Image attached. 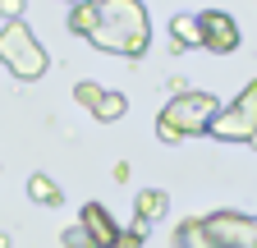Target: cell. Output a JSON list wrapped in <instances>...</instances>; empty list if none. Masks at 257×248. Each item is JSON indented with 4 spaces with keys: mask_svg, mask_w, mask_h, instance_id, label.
Listing matches in <instances>:
<instances>
[{
    "mask_svg": "<svg viewBox=\"0 0 257 248\" xmlns=\"http://www.w3.org/2000/svg\"><path fill=\"white\" fill-rule=\"evenodd\" d=\"M96 51L138 60L152 46V14L143 0H96V28L87 37Z\"/></svg>",
    "mask_w": 257,
    "mask_h": 248,
    "instance_id": "cell-1",
    "label": "cell"
},
{
    "mask_svg": "<svg viewBox=\"0 0 257 248\" xmlns=\"http://www.w3.org/2000/svg\"><path fill=\"white\" fill-rule=\"evenodd\" d=\"M216 115H220V101L211 92H179V97L161 110L156 134H161V143H179L188 134H207Z\"/></svg>",
    "mask_w": 257,
    "mask_h": 248,
    "instance_id": "cell-2",
    "label": "cell"
},
{
    "mask_svg": "<svg viewBox=\"0 0 257 248\" xmlns=\"http://www.w3.org/2000/svg\"><path fill=\"white\" fill-rule=\"evenodd\" d=\"M0 60H5L10 74H14V78H23V83L42 78V74H46V65H51L46 46L37 42V33H32L23 19H14V23L0 28Z\"/></svg>",
    "mask_w": 257,
    "mask_h": 248,
    "instance_id": "cell-3",
    "label": "cell"
},
{
    "mask_svg": "<svg viewBox=\"0 0 257 248\" xmlns=\"http://www.w3.org/2000/svg\"><path fill=\"white\" fill-rule=\"evenodd\" d=\"M207 134L220 138V143H257V78L211 119Z\"/></svg>",
    "mask_w": 257,
    "mask_h": 248,
    "instance_id": "cell-4",
    "label": "cell"
},
{
    "mask_svg": "<svg viewBox=\"0 0 257 248\" xmlns=\"http://www.w3.org/2000/svg\"><path fill=\"white\" fill-rule=\"evenodd\" d=\"M198 19H202V46H207V51H216V55L239 51V23H234L230 14H220V10H202Z\"/></svg>",
    "mask_w": 257,
    "mask_h": 248,
    "instance_id": "cell-5",
    "label": "cell"
},
{
    "mask_svg": "<svg viewBox=\"0 0 257 248\" xmlns=\"http://www.w3.org/2000/svg\"><path fill=\"white\" fill-rule=\"evenodd\" d=\"M78 225L92 234V243H96V248H115V243H119V225H115V216H110L101 202H87V207H83V216H78Z\"/></svg>",
    "mask_w": 257,
    "mask_h": 248,
    "instance_id": "cell-6",
    "label": "cell"
},
{
    "mask_svg": "<svg viewBox=\"0 0 257 248\" xmlns=\"http://www.w3.org/2000/svg\"><path fill=\"white\" fill-rule=\"evenodd\" d=\"M170 42H175V51L202 46V19L198 14H175L170 19Z\"/></svg>",
    "mask_w": 257,
    "mask_h": 248,
    "instance_id": "cell-7",
    "label": "cell"
},
{
    "mask_svg": "<svg viewBox=\"0 0 257 248\" xmlns=\"http://www.w3.org/2000/svg\"><path fill=\"white\" fill-rule=\"evenodd\" d=\"M134 211H138V221H147V225H152V221H161V216L170 211V198L161 193V189H143V193H138V202H134Z\"/></svg>",
    "mask_w": 257,
    "mask_h": 248,
    "instance_id": "cell-8",
    "label": "cell"
},
{
    "mask_svg": "<svg viewBox=\"0 0 257 248\" xmlns=\"http://www.w3.org/2000/svg\"><path fill=\"white\" fill-rule=\"evenodd\" d=\"M64 28H69L74 37H92V28H96V0H78V5L69 10V19H64Z\"/></svg>",
    "mask_w": 257,
    "mask_h": 248,
    "instance_id": "cell-9",
    "label": "cell"
},
{
    "mask_svg": "<svg viewBox=\"0 0 257 248\" xmlns=\"http://www.w3.org/2000/svg\"><path fill=\"white\" fill-rule=\"evenodd\" d=\"M28 198H32V202H42V207H60V202H64L60 184H55L51 175H32V179H28Z\"/></svg>",
    "mask_w": 257,
    "mask_h": 248,
    "instance_id": "cell-10",
    "label": "cell"
},
{
    "mask_svg": "<svg viewBox=\"0 0 257 248\" xmlns=\"http://www.w3.org/2000/svg\"><path fill=\"white\" fill-rule=\"evenodd\" d=\"M175 248H216V243H211V234H207L202 221H179V230H175Z\"/></svg>",
    "mask_w": 257,
    "mask_h": 248,
    "instance_id": "cell-11",
    "label": "cell"
},
{
    "mask_svg": "<svg viewBox=\"0 0 257 248\" xmlns=\"http://www.w3.org/2000/svg\"><path fill=\"white\" fill-rule=\"evenodd\" d=\"M128 110V101H124V92H101V101L92 106V115L101 119V124H110V119H119Z\"/></svg>",
    "mask_w": 257,
    "mask_h": 248,
    "instance_id": "cell-12",
    "label": "cell"
},
{
    "mask_svg": "<svg viewBox=\"0 0 257 248\" xmlns=\"http://www.w3.org/2000/svg\"><path fill=\"white\" fill-rule=\"evenodd\" d=\"M143 239H147V221H138V216H134V225L119 230V243H115V248H143Z\"/></svg>",
    "mask_w": 257,
    "mask_h": 248,
    "instance_id": "cell-13",
    "label": "cell"
},
{
    "mask_svg": "<svg viewBox=\"0 0 257 248\" xmlns=\"http://www.w3.org/2000/svg\"><path fill=\"white\" fill-rule=\"evenodd\" d=\"M101 92H106V87H101V83H92V78H83V83H78V87H74V97H78V101H83V106H87V110H92V106H96V101H101Z\"/></svg>",
    "mask_w": 257,
    "mask_h": 248,
    "instance_id": "cell-14",
    "label": "cell"
},
{
    "mask_svg": "<svg viewBox=\"0 0 257 248\" xmlns=\"http://www.w3.org/2000/svg\"><path fill=\"white\" fill-rule=\"evenodd\" d=\"M60 243H64V248H96V243H92V234H87L83 225H69V230L60 234Z\"/></svg>",
    "mask_w": 257,
    "mask_h": 248,
    "instance_id": "cell-15",
    "label": "cell"
},
{
    "mask_svg": "<svg viewBox=\"0 0 257 248\" xmlns=\"http://www.w3.org/2000/svg\"><path fill=\"white\" fill-rule=\"evenodd\" d=\"M0 14H5V23L23 19V0H0Z\"/></svg>",
    "mask_w": 257,
    "mask_h": 248,
    "instance_id": "cell-16",
    "label": "cell"
},
{
    "mask_svg": "<svg viewBox=\"0 0 257 248\" xmlns=\"http://www.w3.org/2000/svg\"><path fill=\"white\" fill-rule=\"evenodd\" d=\"M0 248H10V234H0Z\"/></svg>",
    "mask_w": 257,
    "mask_h": 248,
    "instance_id": "cell-17",
    "label": "cell"
},
{
    "mask_svg": "<svg viewBox=\"0 0 257 248\" xmlns=\"http://www.w3.org/2000/svg\"><path fill=\"white\" fill-rule=\"evenodd\" d=\"M74 5H78V0H74Z\"/></svg>",
    "mask_w": 257,
    "mask_h": 248,
    "instance_id": "cell-18",
    "label": "cell"
}]
</instances>
